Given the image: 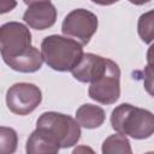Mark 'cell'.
Segmentation results:
<instances>
[{
    "instance_id": "4",
    "label": "cell",
    "mask_w": 154,
    "mask_h": 154,
    "mask_svg": "<svg viewBox=\"0 0 154 154\" xmlns=\"http://www.w3.org/2000/svg\"><path fill=\"white\" fill-rule=\"evenodd\" d=\"M31 32L22 23L8 22L0 28V52L4 63L14 59L31 48Z\"/></svg>"
},
{
    "instance_id": "8",
    "label": "cell",
    "mask_w": 154,
    "mask_h": 154,
    "mask_svg": "<svg viewBox=\"0 0 154 154\" xmlns=\"http://www.w3.org/2000/svg\"><path fill=\"white\" fill-rule=\"evenodd\" d=\"M23 20L36 30L48 29L57 20V8L51 1L30 5L23 14Z\"/></svg>"
},
{
    "instance_id": "12",
    "label": "cell",
    "mask_w": 154,
    "mask_h": 154,
    "mask_svg": "<svg viewBox=\"0 0 154 154\" xmlns=\"http://www.w3.org/2000/svg\"><path fill=\"white\" fill-rule=\"evenodd\" d=\"M105 118V111L100 106L93 103H84L76 111V120L82 128L85 129H96L101 126Z\"/></svg>"
},
{
    "instance_id": "15",
    "label": "cell",
    "mask_w": 154,
    "mask_h": 154,
    "mask_svg": "<svg viewBox=\"0 0 154 154\" xmlns=\"http://www.w3.org/2000/svg\"><path fill=\"white\" fill-rule=\"evenodd\" d=\"M143 87L146 91L154 96V43L148 48L147 52V65L143 71Z\"/></svg>"
},
{
    "instance_id": "18",
    "label": "cell",
    "mask_w": 154,
    "mask_h": 154,
    "mask_svg": "<svg viewBox=\"0 0 154 154\" xmlns=\"http://www.w3.org/2000/svg\"><path fill=\"white\" fill-rule=\"evenodd\" d=\"M94 4L101 5V6H108V5H113L116 2H118L119 0H91Z\"/></svg>"
},
{
    "instance_id": "14",
    "label": "cell",
    "mask_w": 154,
    "mask_h": 154,
    "mask_svg": "<svg viewBox=\"0 0 154 154\" xmlns=\"http://www.w3.org/2000/svg\"><path fill=\"white\" fill-rule=\"evenodd\" d=\"M137 31L144 43L154 41V10L144 12L140 16L137 22Z\"/></svg>"
},
{
    "instance_id": "6",
    "label": "cell",
    "mask_w": 154,
    "mask_h": 154,
    "mask_svg": "<svg viewBox=\"0 0 154 154\" xmlns=\"http://www.w3.org/2000/svg\"><path fill=\"white\" fill-rule=\"evenodd\" d=\"M97 25L99 20L96 14L84 8H76L64 18L61 31L64 36L73 38L82 46H85L96 32Z\"/></svg>"
},
{
    "instance_id": "20",
    "label": "cell",
    "mask_w": 154,
    "mask_h": 154,
    "mask_svg": "<svg viewBox=\"0 0 154 154\" xmlns=\"http://www.w3.org/2000/svg\"><path fill=\"white\" fill-rule=\"evenodd\" d=\"M128 1L131 2V4H134V5H143V4L149 2L150 0H128Z\"/></svg>"
},
{
    "instance_id": "9",
    "label": "cell",
    "mask_w": 154,
    "mask_h": 154,
    "mask_svg": "<svg viewBox=\"0 0 154 154\" xmlns=\"http://www.w3.org/2000/svg\"><path fill=\"white\" fill-rule=\"evenodd\" d=\"M107 58L93 53H84L79 63L72 69V76L82 83H91L97 79L106 70Z\"/></svg>"
},
{
    "instance_id": "13",
    "label": "cell",
    "mask_w": 154,
    "mask_h": 154,
    "mask_svg": "<svg viewBox=\"0 0 154 154\" xmlns=\"http://www.w3.org/2000/svg\"><path fill=\"white\" fill-rule=\"evenodd\" d=\"M102 153L103 154H117V153L130 154V153H132V149H131V146H130L128 137L123 134L117 132L114 135H111L109 137H107L103 141Z\"/></svg>"
},
{
    "instance_id": "3",
    "label": "cell",
    "mask_w": 154,
    "mask_h": 154,
    "mask_svg": "<svg viewBox=\"0 0 154 154\" xmlns=\"http://www.w3.org/2000/svg\"><path fill=\"white\" fill-rule=\"evenodd\" d=\"M36 128L52 137L60 148L72 147L77 144L81 138V125L78 122L72 117L59 112L42 113L36 122Z\"/></svg>"
},
{
    "instance_id": "7",
    "label": "cell",
    "mask_w": 154,
    "mask_h": 154,
    "mask_svg": "<svg viewBox=\"0 0 154 154\" xmlns=\"http://www.w3.org/2000/svg\"><path fill=\"white\" fill-rule=\"evenodd\" d=\"M42 101L40 88L32 83L20 82L8 88L6 93L7 108L18 116H26L34 112Z\"/></svg>"
},
{
    "instance_id": "17",
    "label": "cell",
    "mask_w": 154,
    "mask_h": 154,
    "mask_svg": "<svg viewBox=\"0 0 154 154\" xmlns=\"http://www.w3.org/2000/svg\"><path fill=\"white\" fill-rule=\"evenodd\" d=\"M16 0H0V13L4 14L8 11H12L16 7Z\"/></svg>"
},
{
    "instance_id": "5",
    "label": "cell",
    "mask_w": 154,
    "mask_h": 154,
    "mask_svg": "<svg viewBox=\"0 0 154 154\" xmlns=\"http://www.w3.org/2000/svg\"><path fill=\"white\" fill-rule=\"evenodd\" d=\"M88 94L90 99L102 105H112L120 96V69L111 59H107L105 72L90 83Z\"/></svg>"
},
{
    "instance_id": "21",
    "label": "cell",
    "mask_w": 154,
    "mask_h": 154,
    "mask_svg": "<svg viewBox=\"0 0 154 154\" xmlns=\"http://www.w3.org/2000/svg\"><path fill=\"white\" fill-rule=\"evenodd\" d=\"M81 150H90V152H93L90 148H87V147H81V148H76V149L73 150V153H79Z\"/></svg>"
},
{
    "instance_id": "1",
    "label": "cell",
    "mask_w": 154,
    "mask_h": 154,
    "mask_svg": "<svg viewBox=\"0 0 154 154\" xmlns=\"http://www.w3.org/2000/svg\"><path fill=\"white\" fill-rule=\"evenodd\" d=\"M82 47L78 41L67 36L49 35L41 42V54L51 69L60 72L72 71L84 54Z\"/></svg>"
},
{
    "instance_id": "10",
    "label": "cell",
    "mask_w": 154,
    "mask_h": 154,
    "mask_svg": "<svg viewBox=\"0 0 154 154\" xmlns=\"http://www.w3.org/2000/svg\"><path fill=\"white\" fill-rule=\"evenodd\" d=\"M42 63H43V58H42L41 52L36 47L32 46L26 53L6 61L5 64L14 71L31 73V72L38 71L42 66Z\"/></svg>"
},
{
    "instance_id": "19",
    "label": "cell",
    "mask_w": 154,
    "mask_h": 154,
    "mask_svg": "<svg viewBox=\"0 0 154 154\" xmlns=\"http://www.w3.org/2000/svg\"><path fill=\"white\" fill-rule=\"evenodd\" d=\"M25 5L30 6V5H34V4H37V2H45V1H51V0H23Z\"/></svg>"
},
{
    "instance_id": "2",
    "label": "cell",
    "mask_w": 154,
    "mask_h": 154,
    "mask_svg": "<svg viewBox=\"0 0 154 154\" xmlns=\"http://www.w3.org/2000/svg\"><path fill=\"white\" fill-rule=\"evenodd\" d=\"M112 128L135 140H144L154 134V114L130 103H120L111 114Z\"/></svg>"
},
{
    "instance_id": "16",
    "label": "cell",
    "mask_w": 154,
    "mask_h": 154,
    "mask_svg": "<svg viewBox=\"0 0 154 154\" xmlns=\"http://www.w3.org/2000/svg\"><path fill=\"white\" fill-rule=\"evenodd\" d=\"M17 132L12 128H0V153L11 154L17 149Z\"/></svg>"
},
{
    "instance_id": "11",
    "label": "cell",
    "mask_w": 154,
    "mask_h": 154,
    "mask_svg": "<svg viewBox=\"0 0 154 154\" xmlns=\"http://www.w3.org/2000/svg\"><path fill=\"white\" fill-rule=\"evenodd\" d=\"M60 146L49 137L45 131L36 128L29 136L25 146L28 154H41V153H58Z\"/></svg>"
}]
</instances>
